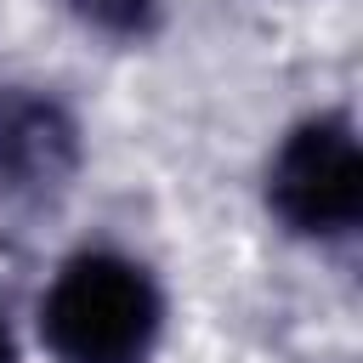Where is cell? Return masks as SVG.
<instances>
[{
    "label": "cell",
    "instance_id": "277c9868",
    "mask_svg": "<svg viewBox=\"0 0 363 363\" xmlns=\"http://www.w3.org/2000/svg\"><path fill=\"white\" fill-rule=\"evenodd\" d=\"M68 11L102 34H142L153 23V0H68Z\"/></svg>",
    "mask_w": 363,
    "mask_h": 363
},
{
    "label": "cell",
    "instance_id": "3957f363",
    "mask_svg": "<svg viewBox=\"0 0 363 363\" xmlns=\"http://www.w3.org/2000/svg\"><path fill=\"white\" fill-rule=\"evenodd\" d=\"M79 170V125L34 85H0V199L45 204Z\"/></svg>",
    "mask_w": 363,
    "mask_h": 363
},
{
    "label": "cell",
    "instance_id": "5b68a950",
    "mask_svg": "<svg viewBox=\"0 0 363 363\" xmlns=\"http://www.w3.org/2000/svg\"><path fill=\"white\" fill-rule=\"evenodd\" d=\"M0 363H17V357H11V335H6V318H0Z\"/></svg>",
    "mask_w": 363,
    "mask_h": 363
},
{
    "label": "cell",
    "instance_id": "7a4b0ae2",
    "mask_svg": "<svg viewBox=\"0 0 363 363\" xmlns=\"http://www.w3.org/2000/svg\"><path fill=\"white\" fill-rule=\"evenodd\" d=\"M267 204L301 238H340L363 216V147L346 113L301 119L272 164H267Z\"/></svg>",
    "mask_w": 363,
    "mask_h": 363
},
{
    "label": "cell",
    "instance_id": "6da1fadb",
    "mask_svg": "<svg viewBox=\"0 0 363 363\" xmlns=\"http://www.w3.org/2000/svg\"><path fill=\"white\" fill-rule=\"evenodd\" d=\"M164 329V295L130 255L79 250L40 295V335L57 363H147Z\"/></svg>",
    "mask_w": 363,
    "mask_h": 363
}]
</instances>
